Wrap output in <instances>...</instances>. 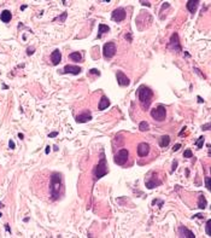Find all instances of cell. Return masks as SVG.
<instances>
[{
  "label": "cell",
  "instance_id": "obj_1",
  "mask_svg": "<svg viewBox=\"0 0 211 238\" xmlns=\"http://www.w3.org/2000/svg\"><path fill=\"white\" fill-rule=\"evenodd\" d=\"M62 186V175L59 173H52L50 179V195L53 201H57L60 195Z\"/></svg>",
  "mask_w": 211,
  "mask_h": 238
},
{
  "label": "cell",
  "instance_id": "obj_2",
  "mask_svg": "<svg viewBox=\"0 0 211 238\" xmlns=\"http://www.w3.org/2000/svg\"><path fill=\"white\" fill-rule=\"evenodd\" d=\"M138 96H139V100H140L142 109H149L150 105H151V102H152L153 91L150 87L142 85L138 89Z\"/></svg>",
  "mask_w": 211,
  "mask_h": 238
},
{
  "label": "cell",
  "instance_id": "obj_3",
  "mask_svg": "<svg viewBox=\"0 0 211 238\" xmlns=\"http://www.w3.org/2000/svg\"><path fill=\"white\" fill-rule=\"evenodd\" d=\"M93 173H94V177H95L97 180L100 179L101 177H104L105 174L108 173V163H106V158H105V156H104V152L100 154V161L95 166Z\"/></svg>",
  "mask_w": 211,
  "mask_h": 238
},
{
  "label": "cell",
  "instance_id": "obj_4",
  "mask_svg": "<svg viewBox=\"0 0 211 238\" xmlns=\"http://www.w3.org/2000/svg\"><path fill=\"white\" fill-rule=\"evenodd\" d=\"M151 116H152V118H154V120L158 121V122L164 121L165 117H167V109H165V107L161 104V105H158L157 108L152 109L151 110Z\"/></svg>",
  "mask_w": 211,
  "mask_h": 238
},
{
  "label": "cell",
  "instance_id": "obj_5",
  "mask_svg": "<svg viewBox=\"0 0 211 238\" xmlns=\"http://www.w3.org/2000/svg\"><path fill=\"white\" fill-rule=\"evenodd\" d=\"M116 55V44L113 41L106 43L103 46V56L105 59H111Z\"/></svg>",
  "mask_w": 211,
  "mask_h": 238
},
{
  "label": "cell",
  "instance_id": "obj_6",
  "mask_svg": "<svg viewBox=\"0 0 211 238\" xmlns=\"http://www.w3.org/2000/svg\"><path fill=\"white\" fill-rule=\"evenodd\" d=\"M128 156H129L128 150H127V149H121V150H118L117 154L115 155L113 162H115L116 164H118V166H123V164L128 161Z\"/></svg>",
  "mask_w": 211,
  "mask_h": 238
},
{
  "label": "cell",
  "instance_id": "obj_7",
  "mask_svg": "<svg viewBox=\"0 0 211 238\" xmlns=\"http://www.w3.org/2000/svg\"><path fill=\"white\" fill-rule=\"evenodd\" d=\"M126 16H127L126 10H124L123 7H118V9H116V10L112 11L111 18H112V21H115V22H122V21L126 19Z\"/></svg>",
  "mask_w": 211,
  "mask_h": 238
},
{
  "label": "cell",
  "instance_id": "obj_8",
  "mask_svg": "<svg viewBox=\"0 0 211 238\" xmlns=\"http://www.w3.org/2000/svg\"><path fill=\"white\" fill-rule=\"evenodd\" d=\"M169 46L171 50L181 52V45H180V39H179V34L174 33L170 38V41H169Z\"/></svg>",
  "mask_w": 211,
  "mask_h": 238
},
{
  "label": "cell",
  "instance_id": "obj_9",
  "mask_svg": "<svg viewBox=\"0 0 211 238\" xmlns=\"http://www.w3.org/2000/svg\"><path fill=\"white\" fill-rule=\"evenodd\" d=\"M136 152L140 157H146L150 152V145L147 143H140L138 145V149H136Z\"/></svg>",
  "mask_w": 211,
  "mask_h": 238
},
{
  "label": "cell",
  "instance_id": "obj_10",
  "mask_svg": "<svg viewBox=\"0 0 211 238\" xmlns=\"http://www.w3.org/2000/svg\"><path fill=\"white\" fill-rule=\"evenodd\" d=\"M116 79H117V82H118L120 86H129V84H130V80L122 71H117L116 73Z\"/></svg>",
  "mask_w": 211,
  "mask_h": 238
},
{
  "label": "cell",
  "instance_id": "obj_11",
  "mask_svg": "<svg viewBox=\"0 0 211 238\" xmlns=\"http://www.w3.org/2000/svg\"><path fill=\"white\" fill-rule=\"evenodd\" d=\"M75 120H76L77 123H86V122H88V121L92 120V114L89 111H83L82 114L77 115Z\"/></svg>",
  "mask_w": 211,
  "mask_h": 238
},
{
  "label": "cell",
  "instance_id": "obj_12",
  "mask_svg": "<svg viewBox=\"0 0 211 238\" xmlns=\"http://www.w3.org/2000/svg\"><path fill=\"white\" fill-rule=\"evenodd\" d=\"M82 71L81 67H77V65H65L64 70L62 73H67V74H72V75H78Z\"/></svg>",
  "mask_w": 211,
  "mask_h": 238
},
{
  "label": "cell",
  "instance_id": "obj_13",
  "mask_svg": "<svg viewBox=\"0 0 211 238\" xmlns=\"http://www.w3.org/2000/svg\"><path fill=\"white\" fill-rule=\"evenodd\" d=\"M62 61V53L59 50H55L53 52L51 53V62L53 65H58Z\"/></svg>",
  "mask_w": 211,
  "mask_h": 238
},
{
  "label": "cell",
  "instance_id": "obj_14",
  "mask_svg": "<svg viewBox=\"0 0 211 238\" xmlns=\"http://www.w3.org/2000/svg\"><path fill=\"white\" fill-rule=\"evenodd\" d=\"M199 4H200L199 0H189V1H187V4H186V7L191 14H194L198 9V6H199Z\"/></svg>",
  "mask_w": 211,
  "mask_h": 238
},
{
  "label": "cell",
  "instance_id": "obj_15",
  "mask_svg": "<svg viewBox=\"0 0 211 238\" xmlns=\"http://www.w3.org/2000/svg\"><path fill=\"white\" fill-rule=\"evenodd\" d=\"M179 234H180V237H184V238H194L195 237L192 231H189L187 227H184V226H181L179 229Z\"/></svg>",
  "mask_w": 211,
  "mask_h": 238
},
{
  "label": "cell",
  "instance_id": "obj_16",
  "mask_svg": "<svg viewBox=\"0 0 211 238\" xmlns=\"http://www.w3.org/2000/svg\"><path fill=\"white\" fill-rule=\"evenodd\" d=\"M110 99L108 98V97H105V96H103L101 97V99L99 100V104H98V110H105L106 108H109L110 107Z\"/></svg>",
  "mask_w": 211,
  "mask_h": 238
},
{
  "label": "cell",
  "instance_id": "obj_17",
  "mask_svg": "<svg viewBox=\"0 0 211 238\" xmlns=\"http://www.w3.org/2000/svg\"><path fill=\"white\" fill-rule=\"evenodd\" d=\"M11 18H12V15H11L10 10H4V11L1 12V14H0V19H1L4 23L10 22V21H11Z\"/></svg>",
  "mask_w": 211,
  "mask_h": 238
},
{
  "label": "cell",
  "instance_id": "obj_18",
  "mask_svg": "<svg viewBox=\"0 0 211 238\" xmlns=\"http://www.w3.org/2000/svg\"><path fill=\"white\" fill-rule=\"evenodd\" d=\"M109 30H110L109 25H106V24H99V27H98V38H100L105 33H108Z\"/></svg>",
  "mask_w": 211,
  "mask_h": 238
},
{
  "label": "cell",
  "instance_id": "obj_19",
  "mask_svg": "<svg viewBox=\"0 0 211 238\" xmlns=\"http://www.w3.org/2000/svg\"><path fill=\"white\" fill-rule=\"evenodd\" d=\"M206 206H207V201H206L205 196H204V195H200V196H199V201H198V208L205 209Z\"/></svg>",
  "mask_w": 211,
  "mask_h": 238
},
{
  "label": "cell",
  "instance_id": "obj_20",
  "mask_svg": "<svg viewBox=\"0 0 211 238\" xmlns=\"http://www.w3.org/2000/svg\"><path fill=\"white\" fill-rule=\"evenodd\" d=\"M169 143H170V137L169 136H163L159 139V146L161 148H167L169 145Z\"/></svg>",
  "mask_w": 211,
  "mask_h": 238
},
{
  "label": "cell",
  "instance_id": "obj_21",
  "mask_svg": "<svg viewBox=\"0 0 211 238\" xmlns=\"http://www.w3.org/2000/svg\"><path fill=\"white\" fill-rule=\"evenodd\" d=\"M69 58L74 62H81L82 59V55L80 53V52H71V53L69 55Z\"/></svg>",
  "mask_w": 211,
  "mask_h": 238
},
{
  "label": "cell",
  "instance_id": "obj_22",
  "mask_svg": "<svg viewBox=\"0 0 211 238\" xmlns=\"http://www.w3.org/2000/svg\"><path fill=\"white\" fill-rule=\"evenodd\" d=\"M149 128H150L149 122H146V121L140 122V125H139V129H140L141 132H146V131H149Z\"/></svg>",
  "mask_w": 211,
  "mask_h": 238
},
{
  "label": "cell",
  "instance_id": "obj_23",
  "mask_svg": "<svg viewBox=\"0 0 211 238\" xmlns=\"http://www.w3.org/2000/svg\"><path fill=\"white\" fill-rule=\"evenodd\" d=\"M204 141H205V138H204V137H199V138H198V140H197V143H195L197 148H198V149H202L203 145H204Z\"/></svg>",
  "mask_w": 211,
  "mask_h": 238
},
{
  "label": "cell",
  "instance_id": "obj_24",
  "mask_svg": "<svg viewBox=\"0 0 211 238\" xmlns=\"http://www.w3.org/2000/svg\"><path fill=\"white\" fill-rule=\"evenodd\" d=\"M183 157H186V158H191V157H193V152H192V150H191V149H187L186 151L183 152Z\"/></svg>",
  "mask_w": 211,
  "mask_h": 238
},
{
  "label": "cell",
  "instance_id": "obj_25",
  "mask_svg": "<svg viewBox=\"0 0 211 238\" xmlns=\"http://www.w3.org/2000/svg\"><path fill=\"white\" fill-rule=\"evenodd\" d=\"M67 16H68V14H67V12H63V15L62 16H59V17H57V18H55L53 21H60V22H64L65 21V18H67Z\"/></svg>",
  "mask_w": 211,
  "mask_h": 238
},
{
  "label": "cell",
  "instance_id": "obj_26",
  "mask_svg": "<svg viewBox=\"0 0 211 238\" xmlns=\"http://www.w3.org/2000/svg\"><path fill=\"white\" fill-rule=\"evenodd\" d=\"M210 224H211V220L209 219V220L206 221V227H205V229H206V234H207V236L211 234V233H210Z\"/></svg>",
  "mask_w": 211,
  "mask_h": 238
},
{
  "label": "cell",
  "instance_id": "obj_27",
  "mask_svg": "<svg viewBox=\"0 0 211 238\" xmlns=\"http://www.w3.org/2000/svg\"><path fill=\"white\" fill-rule=\"evenodd\" d=\"M205 185H206V189H207V190H211V186H210V177H206V178H205Z\"/></svg>",
  "mask_w": 211,
  "mask_h": 238
},
{
  "label": "cell",
  "instance_id": "obj_28",
  "mask_svg": "<svg viewBox=\"0 0 211 238\" xmlns=\"http://www.w3.org/2000/svg\"><path fill=\"white\" fill-rule=\"evenodd\" d=\"M89 73H90V74H94V75H97V76H100V71H99L98 69H90Z\"/></svg>",
  "mask_w": 211,
  "mask_h": 238
},
{
  "label": "cell",
  "instance_id": "obj_29",
  "mask_svg": "<svg viewBox=\"0 0 211 238\" xmlns=\"http://www.w3.org/2000/svg\"><path fill=\"white\" fill-rule=\"evenodd\" d=\"M9 146H10V149H12V150H14L15 146H16V145H15V141L12 140V139H10V141H9Z\"/></svg>",
  "mask_w": 211,
  "mask_h": 238
},
{
  "label": "cell",
  "instance_id": "obj_30",
  "mask_svg": "<svg viewBox=\"0 0 211 238\" xmlns=\"http://www.w3.org/2000/svg\"><path fill=\"white\" fill-rule=\"evenodd\" d=\"M34 51H35V48H34V47L28 48V50H27V55H29V56H30V55H33V53H34Z\"/></svg>",
  "mask_w": 211,
  "mask_h": 238
},
{
  "label": "cell",
  "instance_id": "obj_31",
  "mask_svg": "<svg viewBox=\"0 0 211 238\" xmlns=\"http://www.w3.org/2000/svg\"><path fill=\"white\" fill-rule=\"evenodd\" d=\"M176 167H177V161H175L173 163V168H171V173H174V172L176 170Z\"/></svg>",
  "mask_w": 211,
  "mask_h": 238
},
{
  "label": "cell",
  "instance_id": "obj_32",
  "mask_svg": "<svg viewBox=\"0 0 211 238\" xmlns=\"http://www.w3.org/2000/svg\"><path fill=\"white\" fill-rule=\"evenodd\" d=\"M57 136H58V132H52V133L48 134L50 138H55V137H57Z\"/></svg>",
  "mask_w": 211,
  "mask_h": 238
},
{
  "label": "cell",
  "instance_id": "obj_33",
  "mask_svg": "<svg viewBox=\"0 0 211 238\" xmlns=\"http://www.w3.org/2000/svg\"><path fill=\"white\" fill-rule=\"evenodd\" d=\"M202 129H204V131H209V129H210V123H206V125L202 126Z\"/></svg>",
  "mask_w": 211,
  "mask_h": 238
},
{
  "label": "cell",
  "instance_id": "obj_34",
  "mask_svg": "<svg viewBox=\"0 0 211 238\" xmlns=\"http://www.w3.org/2000/svg\"><path fill=\"white\" fill-rule=\"evenodd\" d=\"M180 148H181V144H176V145H175V146L173 148V150H174V151H177V150H179Z\"/></svg>",
  "mask_w": 211,
  "mask_h": 238
},
{
  "label": "cell",
  "instance_id": "obj_35",
  "mask_svg": "<svg viewBox=\"0 0 211 238\" xmlns=\"http://www.w3.org/2000/svg\"><path fill=\"white\" fill-rule=\"evenodd\" d=\"M140 3H141V4H142V5H146V6H147V7H150V6H151V4H150V1H140Z\"/></svg>",
  "mask_w": 211,
  "mask_h": 238
},
{
  "label": "cell",
  "instance_id": "obj_36",
  "mask_svg": "<svg viewBox=\"0 0 211 238\" xmlns=\"http://www.w3.org/2000/svg\"><path fill=\"white\" fill-rule=\"evenodd\" d=\"M197 98H198V102H199V103H204V100L202 99V97H200V96H198Z\"/></svg>",
  "mask_w": 211,
  "mask_h": 238
},
{
  "label": "cell",
  "instance_id": "obj_37",
  "mask_svg": "<svg viewBox=\"0 0 211 238\" xmlns=\"http://www.w3.org/2000/svg\"><path fill=\"white\" fill-rule=\"evenodd\" d=\"M50 151H51V148H50V146H46V150H45V152H46V154H50Z\"/></svg>",
  "mask_w": 211,
  "mask_h": 238
},
{
  "label": "cell",
  "instance_id": "obj_38",
  "mask_svg": "<svg viewBox=\"0 0 211 238\" xmlns=\"http://www.w3.org/2000/svg\"><path fill=\"white\" fill-rule=\"evenodd\" d=\"M194 218H199V219H202V218H204L202 214H197V215H194Z\"/></svg>",
  "mask_w": 211,
  "mask_h": 238
},
{
  "label": "cell",
  "instance_id": "obj_39",
  "mask_svg": "<svg viewBox=\"0 0 211 238\" xmlns=\"http://www.w3.org/2000/svg\"><path fill=\"white\" fill-rule=\"evenodd\" d=\"M5 230H6L7 232H11V230H10V227H9V225H5Z\"/></svg>",
  "mask_w": 211,
  "mask_h": 238
},
{
  "label": "cell",
  "instance_id": "obj_40",
  "mask_svg": "<svg viewBox=\"0 0 211 238\" xmlns=\"http://www.w3.org/2000/svg\"><path fill=\"white\" fill-rule=\"evenodd\" d=\"M18 138H19V139H23V138H24V136H23L22 133H18Z\"/></svg>",
  "mask_w": 211,
  "mask_h": 238
},
{
  "label": "cell",
  "instance_id": "obj_41",
  "mask_svg": "<svg viewBox=\"0 0 211 238\" xmlns=\"http://www.w3.org/2000/svg\"><path fill=\"white\" fill-rule=\"evenodd\" d=\"M153 203H157V201H153ZM163 206V202H159V207H162Z\"/></svg>",
  "mask_w": 211,
  "mask_h": 238
},
{
  "label": "cell",
  "instance_id": "obj_42",
  "mask_svg": "<svg viewBox=\"0 0 211 238\" xmlns=\"http://www.w3.org/2000/svg\"><path fill=\"white\" fill-rule=\"evenodd\" d=\"M4 207V203H1V202H0V208H3Z\"/></svg>",
  "mask_w": 211,
  "mask_h": 238
}]
</instances>
